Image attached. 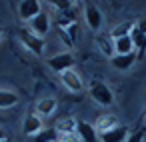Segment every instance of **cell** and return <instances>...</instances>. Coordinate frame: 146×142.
<instances>
[{
	"instance_id": "1",
	"label": "cell",
	"mask_w": 146,
	"mask_h": 142,
	"mask_svg": "<svg viewBox=\"0 0 146 142\" xmlns=\"http://www.w3.org/2000/svg\"><path fill=\"white\" fill-rule=\"evenodd\" d=\"M88 94L90 98L100 104V106H112L114 104V92L110 90L108 84H104L102 80H92L88 86Z\"/></svg>"
},
{
	"instance_id": "2",
	"label": "cell",
	"mask_w": 146,
	"mask_h": 142,
	"mask_svg": "<svg viewBox=\"0 0 146 142\" xmlns=\"http://www.w3.org/2000/svg\"><path fill=\"white\" fill-rule=\"evenodd\" d=\"M20 42L26 50H30L34 56H42L44 54V46H46V40L32 34L30 30H20Z\"/></svg>"
},
{
	"instance_id": "3",
	"label": "cell",
	"mask_w": 146,
	"mask_h": 142,
	"mask_svg": "<svg viewBox=\"0 0 146 142\" xmlns=\"http://www.w3.org/2000/svg\"><path fill=\"white\" fill-rule=\"evenodd\" d=\"M48 66H50V70L62 74V72H66V70H72V66H74V56H72L70 52L54 54V56L48 58Z\"/></svg>"
},
{
	"instance_id": "4",
	"label": "cell",
	"mask_w": 146,
	"mask_h": 142,
	"mask_svg": "<svg viewBox=\"0 0 146 142\" xmlns=\"http://www.w3.org/2000/svg\"><path fill=\"white\" fill-rule=\"evenodd\" d=\"M40 12H42V4L38 2V0H22V2L18 4V16L24 22H30Z\"/></svg>"
},
{
	"instance_id": "5",
	"label": "cell",
	"mask_w": 146,
	"mask_h": 142,
	"mask_svg": "<svg viewBox=\"0 0 146 142\" xmlns=\"http://www.w3.org/2000/svg\"><path fill=\"white\" fill-rule=\"evenodd\" d=\"M84 20H86L90 30L98 32L102 28V12H100V8L96 4H92V2H86L84 4Z\"/></svg>"
},
{
	"instance_id": "6",
	"label": "cell",
	"mask_w": 146,
	"mask_h": 142,
	"mask_svg": "<svg viewBox=\"0 0 146 142\" xmlns=\"http://www.w3.org/2000/svg\"><path fill=\"white\" fill-rule=\"evenodd\" d=\"M132 36V42H134V48L140 52V56L146 52V20H138L130 32Z\"/></svg>"
},
{
	"instance_id": "7",
	"label": "cell",
	"mask_w": 146,
	"mask_h": 142,
	"mask_svg": "<svg viewBox=\"0 0 146 142\" xmlns=\"http://www.w3.org/2000/svg\"><path fill=\"white\" fill-rule=\"evenodd\" d=\"M60 82H62V86H66L70 92H80V90L84 88L82 78H80V74H78L74 68H72V70L62 72V74H60Z\"/></svg>"
},
{
	"instance_id": "8",
	"label": "cell",
	"mask_w": 146,
	"mask_h": 142,
	"mask_svg": "<svg viewBox=\"0 0 146 142\" xmlns=\"http://www.w3.org/2000/svg\"><path fill=\"white\" fill-rule=\"evenodd\" d=\"M76 136H78L82 142H98V140H100V136H98L94 124L84 122V120H78V124H76Z\"/></svg>"
},
{
	"instance_id": "9",
	"label": "cell",
	"mask_w": 146,
	"mask_h": 142,
	"mask_svg": "<svg viewBox=\"0 0 146 142\" xmlns=\"http://www.w3.org/2000/svg\"><path fill=\"white\" fill-rule=\"evenodd\" d=\"M44 128V124H42V116H38V114H28L26 118H24V122H22V134L24 136H36L40 130Z\"/></svg>"
},
{
	"instance_id": "10",
	"label": "cell",
	"mask_w": 146,
	"mask_h": 142,
	"mask_svg": "<svg viewBox=\"0 0 146 142\" xmlns=\"http://www.w3.org/2000/svg\"><path fill=\"white\" fill-rule=\"evenodd\" d=\"M30 28H32V34L44 38V36L48 34V30H50V16H48L46 12H40L36 18L30 20Z\"/></svg>"
},
{
	"instance_id": "11",
	"label": "cell",
	"mask_w": 146,
	"mask_h": 142,
	"mask_svg": "<svg viewBox=\"0 0 146 142\" xmlns=\"http://www.w3.org/2000/svg\"><path fill=\"white\" fill-rule=\"evenodd\" d=\"M116 126H118V118L114 114H102L94 122V128H96L98 136L104 134V132H108V130H112V128H116Z\"/></svg>"
},
{
	"instance_id": "12",
	"label": "cell",
	"mask_w": 146,
	"mask_h": 142,
	"mask_svg": "<svg viewBox=\"0 0 146 142\" xmlns=\"http://www.w3.org/2000/svg\"><path fill=\"white\" fill-rule=\"evenodd\" d=\"M126 138H128V130L122 124H118L116 128L100 134V142H126Z\"/></svg>"
},
{
	"instance_id": "13",
	"label": "cell",
	"mask_w": 146,
	"mask_h": 142,
	"mask_svg": "<svg viewBox=\"0 0 146 142\" xmlns=\"http://www.w3.org/2000/svg\"><path fill=\"white\" fill-rule=\"evenodd\" d=\"M110 62H112V66L116 70H128L136 62V52H130V54H114L110 58Z\"/></svg>"
},
{
	"instance_id": "14",
	"label": "cell",
	"mask_w": 146,
	"mask_h": 142,
	"mask_svg": "<svg viewBox=\"0 0 146 142\" xmlns=\"http://www.w3.org/2000/svg\"><path fill=\"white\" fill-rule=\"evenodd\" d=\"M130 52H136L132 36H122L114 40V54H130Z\"/></svg>"
},
{
	"instance_id": "15",
	"label": "cell",
	"mask_w": 146,
	"mask_h": 142,
	"mask_svg": "<svg viewBox=\"0 0 146 142\" xmlns=\"http://www.w3.org/2000/svg\"><path fill=\"white\" fill-rule=\"evenodd\" d=\"M54 110H56V100L50 98V96H46V98L36 102V114L38 116H52Z\"/></svg>"
},
{
	"instance_id": "16",
	"label": "cell",
	"mask_w": 146,
	"mask_h": 142,
	"mask_svg": "<svg viewBox=\"0 0 146 142\" xmlns=\"http://www.w3.org/2000/svg\"><path fill=\"white\" fill-rule=\"evenodd\" d=\"M134 24H136V22H132V20L120 22L118 26H114V28L110 30V38H112V40H116V38H122V36H130V32H132Z\"/></svg>"
},
{
	"instance_id": "17",
	"label": "cell",
	"mask_w": 146,
	"mask_h": 142,
	"mask_svg": "<svg viewBox=\"0 0 146 142\" xmlns=\"http://www.w3.org/2000/svg\"><path fill=\"white\" fill-rule=\"evenodd\" d=\"M78 32H80V28H78V22H76V24H70L68 28L60 30V38L64 40L66 46H74V42L78 40Z\"/></svg>"
},
{
	"instance_id": "18",
	"label": "cell",
	"mask_w": 146,
	"mask_h": 142,
	"mask_svg": "<svg viewBox=\"0 0 146 142\" xmlns=\"http://www.w3.org/2000/svg\"><path fill=\"white\" fill-rule=\"evenodd\" d=\"M76 124H78V120H74V118H62L56 122L54 128L58 134H76Z\"/></svg>"
},
{
	"instance_id": "19",
	"label": "cell",
	"mask_w": 146,
	"mask_h": 142,
	"mask_svg": "<svg viewBox=\"0 0 146 142\" xmlns=\"http://www.w3.org/2000/svg\"><path fill=\"white\" fill-rule=\"evenodd\" d=\"M18 94L12 90H2L0 88V108H12L18 104Z\"/></svg>"
},
{
	"instance_id": "20",
	"label": "cell",
	"mask_w": 146,
	"mask_h": 142,
	"mask_svg": "<svg viewBox=\"0 0 146 142\" xmlns=\"http://www.w3.org/2000/svg\"><path fill=\"white\" fill-rule=\"evenodd\" d=\"M32 142H56L58 140V132H56V128L52 126V128H42L36 136H32L30 138Z\"/></svg>"
},
{
	"instance_id": "21",
	"label": "cell",
	"mask_w": 146,
	"mask_h": 142,
	"mask_svg": "<svg viewBox=\"0 0 146 142\" xmlns=\"http://www.w3.org/2000/svg\"><path fill=\"white\" fill-rule=\"evenodd\" d=\"M96 42H98L102 54H106V56H110V58L114 56V40L110 38V34H106V36H98Z\"/></svg>"
},
{
	"instance_id": "22",
	"label": "cell",
	"mask_w": 146,
	"mask_h": 142,
	"mask_svg": "<svg viewBox=\"0 0 146 142\" xmlns=\"http://www.w3.org/2000/svg\"><path fill=\"white\" fill-rule=\"evenodd\" d=\"M50 6H54V8L60 10V12H66V10H70L74 4L70 2V0H62V2H60V0H50Z\"/></svg>"
},
{
	"instance_id": "23",
	"label": "cell",
	"mask_w": 146,
	"mask_h": 142,
	"mask_svg": "<svg viewBox=\"0 0 146 142\" xmlns=\"http://www.w3.org/2000/svg\"><path fill=\"white\" fill-rule=\"evenodd\" d=\"M144 138H146V128H140V130H136V132L128 134L126 142H144Z\"/></svg>"
},
{
	"instance_id": "24",
	"label": "cell",
	"mask_w": 146,
	"mask_h": 142,
	"mask_svg": "<svg viewBox=\"0 0 146 142\" xmlns=\"http://www.w3.org/2000/svg\"><path fill=\"white\" fill-rule=\"evenodd\" d=\"M80 138L76 134H58V140L56 142H78Z\"/></svg>"
},
{
	"instance_id": "25",
	"label": "cell",
	"mask_w": 146,
	"mask_h": 142,
	"mask_svg": "<svg viewBox=\"0 0 146 142\" xmlns=\"http://www.w3.org/2000/svg\"><path fill=\"white\" fill-rule=\"evenodd\" d=\"M4 138H6V134H4V130H2V128H0V140H4Z\"/></svg>"
},
{
	"instance_id": "26",
	"label": "cell",
	"mask_w": 146,
	"mask_h": 142,
	"mask_svg": "<svg viewBox=\"0 0 146 142\" xmlns=\"http://www.w3.org/2000/svg\"><path fill=\"white\" fill-rule=\"evenodd\" d=\"M0 142H8V138H4V140H0Z\"/></svg>"
},
{
	"instance_id": "27",
	"label": "cell",
	"mask_w": 146,
	"mask_h": 142,
	"mask_svg": "<svg viewBox=\"0 0 146 142\" xmlns=\"http://www.w3.org/2000/svg\"><path fill=\"white\" fill-rule=\"evenodd\" d=\"M0 36H2V28H0Z\"/></svg>"
}]
</instances>
